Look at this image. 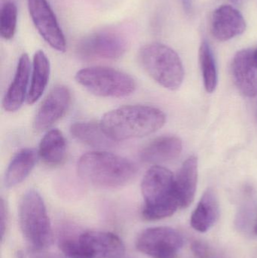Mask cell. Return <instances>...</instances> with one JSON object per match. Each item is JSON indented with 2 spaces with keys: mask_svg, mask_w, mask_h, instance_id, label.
Instances as JSON below:
<instances>
[{
  "mask_svg": "<svg viewBox=\"0 0 257 258\" xmlns=\"http://www.w3.org/2000/svg\"><path fill=\"white\" fill-rule=\"evenodd\" d=\"M230 1L232 2V3H237V4H238V3H241L243 0H230Z\"/></svg>",
  "mask_w": 257,
  "mask_h": 258,
  "instance_id": "cell-28",
  "label": "cell"
},
{
  "mask_svg": "<svg viewBox=\"0 0 257 258\" xmlns=\"http://www.w3.org/2000/svg\"><path fill=\"white\" fill-rule=\"evenodd\" d=\"M139 60L146 73L165 89H179L184 78V69L179 55L170 47L154 42L139 51Z\"/></svg>",
  "mask_w": 257,
  "mask_h": 258,
  "instance_id": "cell-5",
  "label": "cell"
},
{
  "mask_svg": "<svg viewBox=\"0 0 257 258\" xmlns=\"http://www.w3.org/2000/svg\"><path fill=\"white\" fill-rule=\"evenodd\" d=\"M0 216H1V221H0V227H1V239H4L5 233H6V227H7L8 214L7 206L4 200L1 199V204H0Z\"/></svg>",
  "mask_w": 257,
  "mask_h": 258,
  "instance_id": "cell-25",
  "label": "cell"
},
{
  "mask_svg": "<svg viewBox=\"0 0 257 258\" xmlns=\"http://www.w3.org/2000/svg\"><path fill=\"white\" fill-rule=\"evenodd\" d=\"M183 245L181 233L167 227L146 229L136 240L137 250L152 258H177Z\"/></svg>",
  "mask_w": 257,
  "mask_h": 258,
  "instance_id": "cell-9",
  "label": "cell"
},
{
  "mask_svg": "<svg viewBox=\"0 0 257 258\" xmlns=\"http://www.w3.org/2000/svg\"><path fill=\"white\" fill-rule=\"evenodd\" d=\"M59 246L70 258H119L125 252L122 239L110 232H84L78 238L62 239Z\"/></svg>",
  "mask_w": 257,
  "mask_h": 258,
  "instance_id": "cell-6",
  "label": "cell"
},
{
  "mask_svg": "<svg viewBox=\"0 0 257 258\" xmlns=\"http://www.w3.org/2000/svg\"><path fill=\"white\" fill-rule=\"evenodd\" d=\"M70 133L77 141L94 148H108L114 142L104 133L101 123L95 122H75L71 125Z\"/></svg>",
  "mask_w": 257,
  "mask_h": 258,
  "instance_id": "cell-21",
  "label": "cell"
},
{
  "mask_svg": "<svg viewBox=\"0 0 257 258\" xmlns=\"http://www.w3.org/2000/svg\"><path fill=\"white\" fill-rule=\"evenodd\" d=\"M246 22L242 15L230 6L216 9L211 21L213 36L220 41H227L244 33Z\"/></svg>",
  "mask_w": 257,
  "mask_h": 258,
  "instance_id": "cell-13",
  "label": "cell"
},
{
  "mask_svg": "<svg viewBox=\"0 0 257 258\" xmlns=\"http://www.w3.org/2000/svg\"><path fill=\"white\" fill-rule=\"evenodd\" d=\"M182 149V141L178 137H160L151 141L142 150L140 158L146 163H163L178 158Z\"/></svg>",
  "mask_w": 257,
  "mask_h": 258,
  "instance_id": "cell-16",
  "label": "cell"
},
{
  "mask_svg": "<svg viewBox=\"0 0 257 258\" xmlns=\"http://www.w3.org/2000/svg\"><path fill=\"white\" fill-rule=\"evenodd\" d=\"M165 121V114L156 107L128 105L107 112L100 123L115 142L147 136L161 128Z\"/></svg>",
  "mask_w": 257,
  "mask_h": 258,
  "instance_id": "cell-1",
  "label": "cell"
},
{
  "mask_svg": "<svg viewBox=\"0 0 257 258\" xmlns=\"http://www.w3.org/2000/svg\"><path fill=\"white\" fill-rule=\"evenodd\" d=\"M253 60L255 66H256V68H257V49L255 50L254 51H253Z\"/></svg>",
  "mask_w": 257,
  "mask_h": 258,
  "instance_id": "cell-27",
  "label": "cell"
},
{
  "mask_svg": "<svg viewBox=\"0 0 257 258\" xmlns=\"http://www.w3.org/2000/svg\"><path fill=\"white\" fill-rule=\"evenodd\" d=\"M199 166L198 159L190 156L183 164L175 177V189L181 209H187L194 201L197 188Z\"/></svg>",
  "mask_w": 257,
  "mask_h": 258,
  "instance_id": "cell-17",
  "label": "cell"
},
{
  "mask_svg": "<svg viewBox=\"0 0 257 258\" xmlns=\"http://www.w3.org/2000/svg\"><path fill=\"white\" fill-rule=\"evenodd\" d=\"M75 80L97 96L123 98L134 92V79L122 71L106 67H92L80 70Z\"/></svg>",
  "mask_w": 257,
  "mask_h": 258,
  "instance_id": "cell-7",
  "label": "cell"
},
{
  "mask_svg": "<svg viewBox=\"0 0 257 258\" xmlns=\"http://www.w3.org/2000/svg\"><path fill=\"white\" fill-rule=\"evenodd\" d=\"M18 22V9L12 1H8L2 6L0 13V35L6 40H10L15 36Z\"/></svg>",
  "mask_w": 257,
  "mask_h": 258,
  "instance_id": "cell-23",
  "label": "cell"
},
{
  "mask_svg": "<svg viewBox=\"0 0 257 258\" xmlns=\"http://www.w3.org/2000/svg\"><path fill=\"white\" fill-rule=\"evenodd\" d=\"M199 61L205 89L208 93H212L217 88L218 77L212 51L205 41L202 42L199 49Z\"/></svg>",
  "mask_w": 257,
  "mask_h": 258,
  "instance_id": "cell-22",
  "label": "cell"
},
{
  "mask_svg": "<svg viewBox=\"0 0 257 258\" xmlns=\"http://www.w3.org/2000/svg\"><path fill=\"white\" fill-rule=\"evenodd\" d=\"M71 102V93L64 86L53 88L42 101L34 119V128L44 131L60 120L67 111Z\"/></svg>",
  "mask_w": 257,
  "mask_h": 258,
  "instance_id": "cell-11",
  "label": "cell"
},
{
  "mask_svg": "<svg viewBox=\"0 0 257 258\" xmlns=\"http://www.w3.org/2000/svg\"><path fill=\"white\" fill-rule=\"evenodd\" d=\"M77 171L83 180L95 186L117 188L129 183L135 177L137 168L129 159L97 150L80 157Z\"/></svg>",
  "mask_w": 257,
  "mask_h": 258,
  "instance_id": "cell-2",
  "label": "cell"
},
{
  "mask_svg": "<svg viewBox=\"0 0 257 258\" xmlns=\"http://www.w3.org/2000/svg\"><path fill=\"white\" fill-rule=\"evenodd\" d=\"M126 36L115 30L95 32L83 38L76 47L77 54L83 60H116L126 52Z\"/></svg>",
  "mask_w": 257,
  "mask_h": 258,
  "instance_id": "cell-8",
  "label": "cell"
},
{
  "mask_svg": "<svg viewBox=\"0 0 257 258\" xmlns=\"http://www.w3.org/2000/svg\"><path fill=\"white\" fill-rule=\"evenodd\" d=\"M39 156L46 165L57 166L64 162L66 144L61 132L52 129L45 134L39 144Z\"/></svg>",
  "mask_w": 257,
  "mask_h": 258,
  "instance_id": "cell-20",
  "label": "cell"
},
{
  "mask_svg": "<svg viewBox=\"0 0 257 258\" xmlns=\"http://www.w3.org/2000/svg\"><path fill=\"white\" fill-rule=\"evenodd\" d=\"M141 192L144 200L143 215L147 221L172 216L181 209L175 189V177L164 167H151L143 177Z\"/></svg>",
  "mask_w": 257,
  "mask_h": 258,
  "instance_id": "cell-3",
  "label": "cell"
},
{
  "mask_svg": "<svg viewBox=\"0 0 257 258\" xmlns=\"http://www.w3.org/2000/svg\"><path fill=\"white\" fill-rule=\"evenodd\" d=\"M232 77L238 90L248 98L257 95V68L253 60V51H238L232 63Z\"/></svg>",
  "mask_w": 257,
  "mask_h": 258,
  "instance_id": "cell-12",
  "label": "cell"
},
{
  "mask_svg": "<svg viewBox=\"0 0 257 258\" xmlns=\"http://www.w3.org/2000/svg\"><path fill=\"white\" fill-rule=\"evenodd\" d=\"M29 13L37 31L56 51L64 52L66 39L57 18L47 0H27Z\"/></svg>",
  "mask_w": 257,
  "mask_h": 258,
  "instance_id": "cell-10",
  "label": "cell"
},
{
  "mask_svg": "<svg viewBox=\"0 0 257 258\" xmlns=\"http://www.w3.org/2000/svg\"><path fill=\"white\" fill-rule=\"evenodd\" d=\"M192 251L199 258H206L208 257V246L205 245L204 242H200V241H195L192 244Z\"/></svg>",
  "mask_w": 257,
  "mask_h": 258,
  "instance_id": "cell-24",
  "label": "cell"
},
{
  "mask_svg": "<svg viewBox=\"0 0 257 258\" xmlns=\"http://www.w3.org/2000/svg\"><path fill=\"white\" fill-rule=\"evenodd\" d=\"M254 233H255V234L257 235V222H256V225H255V227H254Z\"/></svg>",
  "mask_w": 257,
  "mask_h": 258,
  "instance_id": "cell-29",
  "label": "cell"
},
{
  "mask_svg": "<svg viewBox=\"0 0 257 258\" xmlns=\"http://www.w3.org/2000/svg\"><path fill=\"white\" fill-rule=\"evenodd\" d=\"M50 72L51 67L48 57L42 50H38L33 56L31 82L27 97L29 104L36 103L45 92Z\"/></svg>",
  "mask_w": 257,
  "mask_h": 258,
  "instance_id": "cell-19",
  "label": "cell"
},
{
  "mask_svg": "<svg viewBox=\"0 0 257 258\" xmlns=\"http://www.w3.org/2000/svg\"><path fill=\"white\" fill-rule=\"evenodd\" d=\"M38 156L39 153L32 148L22 149L17 153L6 170L5 186L14 187L22 183L36 165Z\"/></svg>",
  "mask_w": 257,
  "mask_h": 258,
  "instance_id": "cell-18",
  "label": "cell"
},
{
  "mask_svg": "<svg viewBox=\"0 0 257 258\" xmlns=\"http://www.w3.org/2000/svg\"><path fill=\"white\" fill-rule=\"evenodd\" d=\"M181 1H182L183 6H184L186 12H190L191 10L192 0H181Z\"/></svg>",
  "mask_w": 257,
  "mask_h": 258,
  "instance_id": "cell-26",
  "label": "cell"
},
{
  "mask_svg": "<svg viewBox=\"0 0 257 258\" xmlns=\"http://www.w3.org/2000/svg\"><path fill=\"white\" fill-rule=\"evenodd\" d=\"M30 65L28 54L24 53L20 57L15 77L8 89L3 101V108L8 112L19 110L28 95L27 86L30 79Z\"/></svg>",
  "mask_w": 257,
  "mask_h": 258,
  "instance_id": "cell-14",
  "label": "cell"
},
{
  "mask_svg": "<svg viewBox=\"0 0 257 258\" xmlns=\"http://www.w3.org/2000/svg\"><path fill=\"white\" fill-rule=\"evenodd\" d=\"M220 204L217 194L209 188L198 203L197 207L190 218L191 227L199 233H206L211 230L220 218Z\"/></svg>",
  "mask_w": 257,
  "mask_h": 258,
  "instance_id": "cell-15",
  "label": "cell"
},
{
  "mask_svg": "<svg viewBox=\"0 0 257 258\" xmlns=\"http://www.w3.org/2000/svg\"><path fill=\"white\" fill-rule=\"evenodd\" d=\"M19 224L23 236L34 251H42L52 243L53 232L46 206L34 189L26 192L19 204Z\"/></svg>",
  "mask_w": 257,
  "mask_h": 258,
  "instance_id": "cell-4",
  "label": "cell"
}]
</instances>
